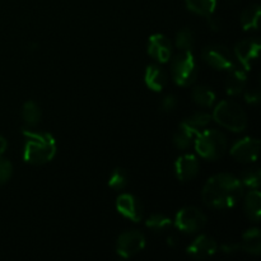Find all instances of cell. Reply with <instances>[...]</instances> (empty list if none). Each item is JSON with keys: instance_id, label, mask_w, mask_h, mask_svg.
Wrapping results in <instances>:
<instances>
[{"instance_id": "cell-1", "label": "cell", "mask_w": 261, "mask_h": 261, "mask_svg": "<svg viewBox=\"0 0 261 261\" xmlns=\"http://www.w3.org/2000/svg\"><path fill=\"white\" fill-rule=\"evenodd\" d=\"M244 195L241 181L229 173H218L206 181L203 201L214 209L233 208Z\"/></svg>"}, {"instance_id": "cell-2", "label": "cell", "mask_w": 261, "mask_h": 261, "mask_svg": "<svg viewBox=\"0 0 261 261\" xmlns=\"http://www.w3.org/2000/svg\"><path fill=\"white\" fill-rule=\"evenodd\" d=\"M24 148L23 160L31 165H45L56 154V142L51 134L46 132L24 130Z\"/></svg>"}, {"instance_id": "cell-3", "label": "cell", "mask_w": 261, "mask_h": 261, "mask_svg": "<svg viewBox=\"0 0 261 261\" xmlns=\"http://www.w3.org/2000/svg\"><path fill=\"white\" fill-rule=\"evenodd\" d=\"M212 119L227 130L233 133L244 132L247 126V116L239 103L233 101H222L214 109Z\"/></svg>"}, {"instance_id": "cell-4", "label": "cell", "mask_w": 261, "mask_h": 261, "mask_svg": "<svg viewBox=\"0 0 261 261\" xmlns=\"http://www.w3.org/2000/svg\"><path fill=\"white\" fill-rule=\"evenodd\" d=\"M195 149L200 157L209 161H217L223 157L227 150V138L218 130H204L196 135Z\"/></svg>"}, {"instance_id": "cell-5", "label": "cell", "mask_w": 261, "mask_h": 261, "mask_svg": "<svg viewBox=\"0 0 261 261\" xmlns=\"http://www.w3.org/2000/svg\"><path fill=\"white\" fill-rule=\"evenodd\" d=\"M171 75L176 84L188 87L196 81L198 64L191 51H181L171 64Z\"/></svg>"}, {"instance_id": "cell-6", "label": "cell", "mask_w": 261, "mask_h": 261, "mask_svg": "<svg viewBox=\"0 0 261 261\" xmlns=\"http://www.w3.org/2000/svg\"><path fill=\"white\" fill-rule=\"evenodd\" d=\"M206 224V217L203 212L194 206L184 208L176 214L175 226L184 233H195L204 228Z\"/></svg>"}, {"instance_id": "cell-7", "label": "cell", "mask_w": 261, "mask_h": 261, "mask_svg": "<svg viewBox=\"0 0 261 261\" xmlns=\"http://www.w3.org/2000/svg\"><path fill=\"white\" fill-rule=\"evenodd\" d=\"M203 59L208 65L217 70H227L236 65L233 55L226 46L212 45L204 48Z\"/></svg>"}, {"instance_id": "cell-8", "label": "cell", "mask_w": 261, "mask_h": 261, "mask_svg": "<svg viewBox=\"0 0 261 261\" xmlns=\"http://www.w3.org/2000/svg\"><path fill=\"white\" fill-rule=\"evenodd\" d=\"M145 247V237L139 231H126L121 233L116 242V251L124 259H130Z\"/></svg>"}, {"instance_id": "cell-9", "label": "cell", "mask_w": 261, "mask_h": 261, "mask_svg": "<svg viewBox=\"0 0 261 261\" xmlns=\"http://www.w3.org/2000/svg\"><path fill=\"white\" fill-rule=\"evenodd\" d=\"M261 48V43L256 38H249V40L240 41L234 47V56L239 61L240 66L249 70L257 60Z\"/></svg>"}, {"instance_id": "cell-10", "label": "cell", "mask_w": 261, "mask_h": 261, "mask_svg": "<svg viewBox=\"0 0 261 261\" xmlns=\"http://www.w3.org/2000/svg\"><path fill=\"white\" fill-rule=\"evenodd\" d=\"M260 150V142L255 138H244L231 148V155L242 163H251L257 160Z\"/></svg>"}, {"instance_id": "cell-11", "label": "cell", "mask_w": 261, "mask_h": 261, "mask_svg": "<svg viewBox=\"0 0 261 261\" xmlns=\"http://www.w3.org/2000/svg\"><path fill=\"white\" fill-rule=\"evenodd\" d=\"M116 209L121 216L135 223L143 219L144 211H143L142 203L132 194H121L116 199Z\"/></svg>"}, {"instance_id": "cell-12", "label": "cell", "mask_w": 261, "mask_h": 261, "mask_svg": "<svg viewBox=\"0 0 261 261\" xmlns=\"http://www.w3.org/2000/svg\"><path fill=\"white\" fill-rule=\"evenodd\" d=\"M148 54L160 64H166L172 56V43L165 35L155 33L150 36L148 42Z\"/></svg>"}, {"instance_id": "cell-13", "label": "cell", "mask_w": 261, "mask_h": 261, "mask_svg": "<svg viewBox=\"0 0 261 261\" xmlns=\"http://www.w3.org/2000/svg\"><path fill=\"white\" fill-rule=\"evenodd\" d=\"M217 249H218V245L211 237L205 236H199L196 237L193 241V244L188 247V254L190 255L193 259L196 260H205L208 257L213 256L217 252Z\"/></svg>"}, {"instance_id": "cell-14", "label": "cell", "mask_w": 261, "mask_h": 261, "mask_svg": "<svg viewBox=\"0 0 261 261\" xmlns=\"http://www.w3.org/2000/svg\"><path fill=\"white\" fill-rule=\"evenodd\" d=\"M199 161L193 154H184L177 158L175 165L176 176L180 181H190L199 173Z\"/></svg>"}, {"instance_id": "cell-15", "label": "cell", "mask_w": 261, "mask_h": 261, "mask_svg": "<svg viewBox=\"0 0 261 261\" xmlns=\"http://www.w3.org/2000/svg\"><path fill=\"white\" fill-rule=\"evenodd\" d=\"M247 75L246 70L242 66L234 65L228 70L226 82V92L228 96H240L246 88Z\"/></svg>"}, {"instance_id": "cell-16", "label": "cell", "mask_w": 261, "mask_h": 261, "mask_svg": "<svg viewBox=\"0 0 261 261\" xmlns=\"http://www.w3.org/2000/svg\"><path fill=\"white\" fill-rule=\"evenodd\" d=\"M168 81L167 73L163 68H161L157 64L147 66V70L144 74L145 86L154 92H161L166 87Z\"/></svg>"}, {"instance_id": "cell-17", "label": "cell", "mask_w": 261, "mask_h": 261, "mask_svg": "<svg viewBox=\"0 0 261 261\" xmlns=\"http://www.w3.org/2000/svg\"><path fill=\"white\" fill-rule=\"evenodd\" d=\"M240 247L245 252L251 255H260L261 252V233L259 228H251L242 236Z\"/></svg>"}, {"instance_id": "cell-18", "label": "cell", "mask_w": 261, "mask_h": 261, "mask_svg": "<svg viewBox=\"0 0 261 261\" xmlns=\"http://www.w3.org/2000/svg\"><path fill=\"white\" fill-rule=\"evenodd\" d=\"M245 212L252 222L257 223L261 216V194L257 189H252L245 199Z\"/></svg>"}, {"instance_id": "cell-19", "label": "cell", "mask_w": 261, "mask_h": 261, "mask_svg": "<svg viewBox=\"0 0 261 261\" xmlns=\"http://www.w3.org/2000/svg\"><path fill=\"white\" fill-rule=\"evenodd\" d=\"M198 134L199 130L194 129V127L189 126L188 124L182 122L177 132H176V134L173 135V143L180 149H188L189 147H191V144H193Z\"/></svg>"}, {"instance_id": "cell-20", "label": "cell", "mask_w": 261, "mask_h": 261, "mask_svg": "<svg viewBox=\"0 0 261 261\" xmlns=\"http://www.w3.org/2000/svg\"><path fill=\"white\" fill-rule=\"evenodd\" d=\"M260 15L261 9L257 4L246 8V9L241 13V17H240L242 28H244L245 31L257 30L260 24Z\"/></svg>"}, {"instance_id": "cell-21", "label": "cell", "mask_w": 261, "mask_h": 261, "mask_svg": "<svg viewBox=\"0 0 261 261\" xmlns=\"http://www.w3.org/2000/svg\"><path fill=\"white\" fill-rule=\"evenodd\" d=\"M186 7L190 12L203 17H211L217 8V0H185Z\"/></svg>"}, {"instance_id": "cell-22", "label": "cell", "mask_w": 261, "mask_h": 261, "mask_svg": "<svg viewBox=\"0 0 261 261\" xmlns=\"http://www.w3.org/2000/svg\"><path fill=\"white\" fill-rule=\"evenodd\" d=\"M23 121L25 122L28 127H33L38 125L41 120V109L36 102L28 101L23 105L22 109Z\"/></svg>"}, {"instance_id": "cell-23", "label": "cell", "mask_w": 261, "mask_h": 261, "mask_svg": "<svg viewBox=\"0 0 261 261\" xmlns=\"http://www.w3.org/2000/svg\"><path fill=\"white\" fill-rule=\"evenodd\" d=\"M193 99L195 103L200 105V106L209 107L216 101V93L205 86L195 87L193 89Z\"/></svg>"}, {"instance_id": "cell-24", "label": "cell", "mask_w": 261, "mask_h": 261, "mask_svg": "<svg viewBox=\"0 0 261 261\" xmlns=\"http://www.w3.org/2000/svg\"><path fill=\"white\" fill-rule=\"evenodd\" d=\"M195 37L194 32L189 28H182L176 35V47L181 51H193Z\"/></svg>"}, {"instance_id": "cell-25", "label": "cell", "mask_w": 261, "mask_h": 261, "mask_svg": "<svg viewBox=\"0 0 261 261\" xmlns=\"http://www.w3.org/2000/svg\"><path fill=\"white\" fill-rule=\"evenodd\" d=\"M145 224H147L148 228L153 229L154 232H162L166 231L168 227H171L172 221L168 217H166L165 214H152L147 219Z\"/></svg>"}, {"instance_id": "cell-26", "label": "cell", "mask_w": 261, "mask_h": 261, "mask_svg": "<svg viewBox=\"0 0 261 261\" xmlns=\"http://www.w3.org/2000/svg\"><path fill=\"white\" fill-rule=\"evenodd\" d=\"M127 182H129V177H127V172L124 168L119 167L112 171L109 181L110 188L114 189V190H122L124 188H126Z\"/></svg>"}, {"instance_id": "cell-27", "label": "cell", "mask_w": 261, "mask_h": 261, "mask_svg": "<svg viewBox=\"0 0 261 261\" xmlns=\"http://www.w3.org/2000/svg\"><path fill=\"white\" fill-rule=\"evenodd\" d=\"M261 182V172L257 167L249 168L241 173V184L250 189H257Z\"/></svg>"}, {"instance_id": "cell-28", "label": "cell", "mask_w": 261, "mask_h": 261, "mask_svg": "<svg viewBox=\"0 0 261 261\" xmlns=\"http://www.w3.org/2000/svg\"><path fill=\"white\" fill-rule=\"evenodd\" d=\"M211 121H212V116L209 114H205V112H196V114H194L193 116L188 117L184 122L188 124L189 126L199 130L201 129V127L208 126V125L211 124Z\"/></svg>"}, {"instance_id": "cell-29", "label": "cell", "mask_w": 261, "mask_h": 261, "mask_svg": "<svg viewBox=\"0 0 261 261\" xmlns=\"http://www.w3.org/2000/svg\"><path fill=\"white\" fill-rule=\"evenodd\" d=\"M13 175V166L7 158L0 155V185H4L5 182L10 180Z\"/></svg>"}, {"instance_id": "cell-30", "label": "cell", "mask_w": 261, "mask_h": 261, "mask_svg": "<svg viewBox=\"0 0 261 261\" xmlns=\"http://www.w3.org/2000/svg\"><path fill=\"white\" fill-rule=\"evenodd\" d=\"M177 106V99L175 96H167L162 99L161 102V109L165 112H171L176 109Z\"/></svg>"}, {"instance_id": "cell-31", "label": "cell", "mask_w": 261, "mask_h": 261, "mask_svg": "<svg viewBox=\"0 0 261 261\" xmlns=\"http://www.w3.org/2000/svg\"><path fill=\"white\" fill-rule=\"evenodd\" d=\"M245 99H246V102H249V103H251V105L259 103V101H260L259 89L251 88V89H249V91H246V93H245Z\"/></svg>"}, {"instance_id": "cell-32", "label": "cell", "mask_w": 261, "mask_h": 261, "mask_svg": "<svg viewBox=\"0 0 261 261\" xmlns=\"http://www.w3.org/2000/svg\"><path fill=\"white\" fill-rule=\"evenodd\" d=\"M222 251L224 252V254H233V252H236L237 250L240 249V245L239 244H233V242H228V244H223L221 246Z\"/></svg>"}, {"instance_id": "cell-33", "label": "cell", "mask_w": 261, "mask_h": 261, "mask_svg": "<svg viewBox=\"0 0 261 261\" xmlns=\"http://www.w3.org/2000/svg\"><path fill=\"white\" fill-rule=\"evenodd\" d=\"M7 148H8V142L5 140L4 137L0 135V155H3V153L7 150Z\"/></svg>"}, {"instance_id": "cell-34", "label": "cell", "mask_w": 261, "mask_h": 261, "mask_svg": "<svg viewBox=\"0 0 261 261\" xmlns=\"http://www.w3.org/2000/svg\"><path fill=\"white\" fill-rule=\"evenodd\" d=\"M168 245H170V246H176V245H177V242H176V237H173V236H171V237H168Z\"/></svg>"}]
</instances>
